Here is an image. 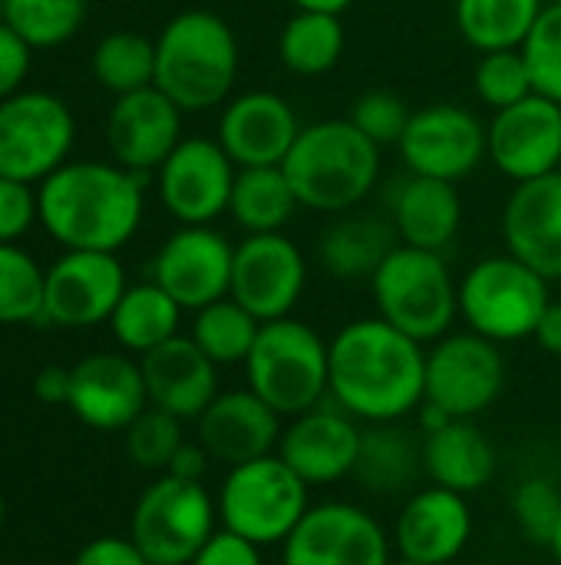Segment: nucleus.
Returning a JSON list of instances; mask_svg holds the SVG:
<instances>
[{
	"label": "nucleus",
	"mask_w": 561,
	"mask_h": 565,
	"mask_svg": "<svg viewBox=\"0 0 561 565\" xmlns=\"http://www.w3.org/2000/svg\"><path fill=\"white\" fill-rule=\"evenodd\" d=\"M473 86L476 96L493 106L496 113L506 106L522 103L526 96L536 93L532 83V70L522 50H496V53H483L476 70H473Z\"/></svg>",
	"instance_id": "obj_39"
},
{
	"label": "nucleus",
	"mask_w": 561,
	"mask_h": 565,
	"mask_svg": "<svg viewBox=\"0 0 561 565\" xmlns=\"http://www.w3.org/2000/svg\"><path fill=\"white\" fill-rule=\"evenodd\" d=\"M413 109L407 106V99H400L390 89H367L364 96H357L354 109H350V122L380 149L384 146H400L407 126H410Z\"/></svg>",
	"instance_id": "obj_43"
},
{
	"label": "nucleus",
	"mask_w": 561,
	"mask_h": 565,
	"mask_svg": "<svg viewBox=\"0 0 561 565\" xmlns=\"http://www.w3.org/2000/svg\"><path fill=\"white\" fill-rule=\"evenodd\" d=\"M513 516L532 546H549L561 520V490L546 477H529L513 493Z\"/></svg>",
	"instance_id": "obj_42"
},
{
	"label": "nucleus",
	"mask_w": 561,
	"mask_h": 565,
	"mask_svg": "<svg viewBox=\"0 0 561 565\" xmlns=\"http://www.w3.org/2000/svg\"><path fill=\"white\" fill-rule=\"evenodd\" d=\"M46 271L20 248V242H0V324H43Z\"/></svg>",
	"instance_id": "obj_38"
},
{
	"label": "nucleus",
	"mask_w": 561,
	"mask_h": 565,
	"mask_svg": "<svg viewBox=\"0 0 561 565\" xmlns=\"http://www.w3.org/2000/svg\"><path fill=\"white\" fill-rule=\"evenodd\" d=\"M532 338L539 341V348H542L546 354L561 358V301H549V308L542 311V318H539Z\"/></svg>",
	"instance_id": "obj_50"
},
{
	"label": "nucleus",
	"mask_w": 561,
	"mask_h": 565,
	"mask_svg": "<svg viewBox=\"0 0 561 565\" xmlns=\"http://www.w3.org/2000/svg\"><path fill=\"white\" fill-rule=\"evenodd\" d=\"M126 288L116 252H63L46 268L43 324L69 331L109 324Z\"/></svg>",
	"instance_id": "obj_12"
},
{
	"label": "nucleus",
	"mask_w": 561,
	"mask_h": 565,
	"mask_svg": "<svg viewBox=\"0 0 561 565\" xmlns=\"http://www.w3.org/2000/svg\"><path fill=\"white\" fill-rule=\"evenodd\" d=\"M298 209L301 202L281 166L238 169L235 185H231V202H228V215L238 222V228H245L248 235L281 232L294 218Z\"/></svg>",
	"instance_id": "obj_32"
},
{
	"label": "nucleus",
	"mask_w": 561,
	"mask_h": 565,
	"mask_svg": "<svg viewBox=\"0 0 561 565\" xmlns=\"http://www.w3.org/2000/svg\"><path fill=\"white\" fill-rule=\"evenodd\" d=\"M33 397L50 407L69 404V367H60V364L40 367L33 374Z\"/></svg>",
	"instance_id": "obj_48"
},
{
	"label": "nucleus",
	"mask_w": 561,
	"mask_h": 565,
	"mask_svg": "<svg viewBox=\"0 0 561 565\" xmlns=\"http://www.w3.org/2000/svg\"><path fill=\"white\" fill-rule=\"evenodd\" d=\"M248 387L281 417L317 407L331 387V348L298 318L265 321L245 361Z\"/></svg>",
	"instance_id": "obj_5"
},
{
	"label": "nucleus",
	"mask_w": 561,
	"mask_h": 565,
	"mask_svg": "<svg viewBox=\"0 0 561 565\" xmlns=\"http://www.w3.org/2000/svg\"><path fill=\"white\" fill-rule=\"evenodd\" d=\"M66 407L79 424L93 430H126L149 407L139 361L116 351L86 354L69 367Z\"/></svg>",
	"instance_id": "obj_21"
},
{
	"label": "nucleus",
	"mask_w": 561,
	"mask_h": 565,
	"mask_svg": "<svg viewBox=\"0 0 561 565\" xmlns=\"http://www.w3.org/2000/svg\"><path fill=\"white\" fill-rule=\"evenodd\" d=\"M384 526L354 503H321L281 543V565H390Z\"/></svg>",
	"instance_id": "obj_14"
},
{
	"label": "nucleus",
	"mask_w": 561,
	"mask_h": 565,
	"mask_svg": "<svg viewBox=\"0 0 561 565\" xmlns=\"http://www.w3.org/2000/svg\"><path fill=\"white\" fill-rule=\"evenodd\" d=\"M549 553H552L555 565H561V520H559V526H555V536H552V543H549Z\"/></svg>",
	"instance_id": "obj_52"
},
{
	"label": "nucleus",
	"mask_w": 561,
	"mask_h": 565,
	"mask_svg": "<svg viewBox=\"0 0 561 565\" xmlns=\"http://www.w3.org/2000/svg\"><path fill=\"white\" fill-rule=\"evenodd\" d=\"M33 63V46L0 20V99L23 89Z\"/></svg>",
	"instance_id": "obj_45"
},
{
	"label": "nucleus",
	"mask_w": 561,
	"mask_h": 565,
	"mask_svg": "<svg viewBox=\"0 0 561 565\" xmlns=\"http://www.w3.org/2000/svg\"><path fill=\"white\" fill-rule=\"evenodd\" d=\"M506 361L496 341L463 331L433 341L427 351V401L456 420H473L499 401Z\"/></svg>",
	"instance_id": "obj_11"
},
{
	"label": "nucleus",
	"mask_w": 561,
	"mask_h": 565,
	"mask_svg": "<svg viewBox=\"0 0 561 565\" xmlns=\"http://www.w3.org/2000/svg\"><path fill=\"white\" fill-rule=\"evenodd\" d=\"M503 238L506 252L546 281L561 278V169L516 182L503 212Z\"/></svg>",
	"instance_id": "obj_23"
},
{
	"label": "nucleus",
	"mask_w": 561,
	"mask_h": 565,
	"mask_svg": "<svg viewBox=\"0 0 561 565\" xmlns=\"http://www.w3.org/2000/svg\"><path fill=\"white\" fill-rule=\"evenodd\" d=\"M423 473L433 487L453 493H476L496 473V447L473 420H450L423 440Z\"/></svg>",
	"instance_id": "obj_28"
},
{
	"label": "nucleus",
	"mask_w": 561,
	"mask_h": 565,
	"mask_svg": "<svg viewBox=\"0 0 561 565\" xmlns=\"http://www.w3.org/2000/svg\"><path fill=\"white\" fill-rule=\"evenodd\" d=\"M281 169L301 209L347 212L374 192L380 175V146L350 119H324L298 132Z\"/></svg>",
	"instance_id": "obj_4"
},
{
	"label": "nucleus",
	"mask_w": 561,
	"mask_h": 565,
	"mask_svg": "<svg viewBox=\"0 0 561 565\" xmlns=\"http://www.w3.org/2000/svg\"><path fill=\"white\" fill-rule=\"evenodd\" d=\"M370 285L380 318L420 344L446 338L460 315V285L443 252L400 242Z\"/></svg>",
	"instance_id": "obj_6"
},
{
	"label": "nucleus",
	"mask_w": 561,
	"mask_h": 565,
	"mask_svg": "<svg viewBox=\"0 0 561 565\" xmlns=\"http://www.w3.org/2000/svg\"><path fill=\"white\" fill-rule=\"evenodd\" d=\"M331 348L327 397L354 420L390 424L417 414L427 401V351L393 324L360 318L344 324Z\"/></svg>",
	"instance_id": "obj_1"
},
{
	"label": "nucleus",
	"mask_w": 561,
	"mask_h": 565,
	"mask_svg": "<svg viewBox=\"0 0 561 565\" xmlns=\"http://www.w3.org/2000/svg\"><path fill=\"white\" fill-rule=\"evenodd\" d=\"M235 245L212 225H182L152 258V281L165 288L182 311H198L231 291Z\"/></svg>",
	"instance_id": "obj_16"
},
{
	"label": "nucleus",
	"mask_w": 561,
	"mask_h": 565,
	"mask_svg": "<svg viewBox=\"0 0 561 565\" xmlns=\"http://www.w3.org/2000/svg\"><path fill=\"white\" fill-rule=\"evenodd\" d=\"M546 0H456V26L479 53L522 50Z\"/></svg>",
	"instance_id": "obj_33"
},
{
	"label": "nucleus",
	"mask_w": 561,
	"mask_h": 565,
	"mask_svg": "<svg viewBox=\"0 0 561 565\" xmlns=\"http://www.w3.org/2000/svg\"><path fill=\"white\" fill-rule=\"evenodd\" d=\"M0 17H3V0H0Z\"/></svg>",
	"instance_id": "obj_55"
},
{
	"label": "nucleus",
	"mask_w": 561,
	"mask_h": 565,
	"mask_svg": "<svg viewBox=\"0 0 561 565\" xmlns=\"http://www.w3.org/2000/svg\"><path fill=\"white\" fill-rule=\"evenodd\" d=\"M93 76L112 96L155 86V40L136 30H112L93 50Z\"/></svg>",
	"instance_id": "obj_36"
},
{
	"label": "nucleus",
	"mask_w": 561,
	"mask_h": 565,
	"mask_svg": "<svg viewBox=\"0 0 561 565\" xmlns=\"http://www.w3.org/2000/svg\"><path fill=\"white\" fill-rule=\"evenodd\" d=\"M155 175H159V199L175 222L212 225L218 215L228 212L238 166L228 159L218 139L188 136L169 152V159L155 169Z\"/></svg>",
	"instance_id": "obj_13"
},
{
	"label": "nucleus",
	"mask_w": 561,
	"mask_h": 565,
	"mask_svg": "<svg viewBox=\"0 0 561 565\" xmlns=\"http://www.w3.org/2000/svg\"><path fill=\"white\" fill-rule=\"evenodd\" d=\"M400 156L417 175L460 182L486 159V126L466 106L433 103L410 116Z\"/></svg>",
	"instance_id": "obj_18"
},
{
	"label": "nucleus",
	"mask_w": 561,
	"mask_h": 565,
	"mask_svg": "<svg viewBox=\"0 0 561 565\" xmlns=\"http://www.w3.org/2000/svg\"><path fill=\"white\" fill-rule=\"evenodd\" d=\"M76 119L66 99L46 89H20L0 99V175L40 185L69 162Z\"/></svg>",
	"instance_id": "obj_10"
},
{
	"label": "nucleus",
	"mask_w": 561,
	"mask_h": 565,
	"mask_svg": "<svg viewBox=\"0 0 561 565\" xmlns=\"http://www.w3.org/2000/svg\"><path fill=\"white\" fill-rule=\"evenodd\" d=\"M182 424L179 417L159 411V407H145L122 434H126V454L139 470L149 473H165L175 450L185 444L182 437Z\"/></svg>",
	"instance_id": "obj_40"
},
{
	"label": "nucleus",
	"mask_w": 561,
	"mask_h": 565,
	"mask_svg": "<svg viewBox=\"0 0 561 565\" xmlns=\"http://www.w3.org/2000/svg\"><path fill=\"white\" fill-rule=\"evenodd\" d=\"M549 301V281L509 252L476 262L460 281V315L496 344L532 338Z\"/></svg>",
	"instance_id": "obj_8"
},
{
	"label": "nucleus",
	"mask_w": 561,
	"mask_h": 565,
	"mask_svg": "<svg viewBox=\"0 0 561 565\" xmlns=\"http://www.w3.org/2000/svg\"><path fill=\"white\" fill-rule=\"evenodd\" d=\"M308 490L311 487L278 454H268L228 470L215 500L218 520L255 546H274L284 543L311 510Z\"/></svg>",
	"instance_id": "obj_7"
},
{
	"label": "nucleus",
	"mask_w": 561,
	"mask_h": 565,
	"mask_svg": "<svg viewBox=\"0 0 561 565\" xmlns=\"http://www.w3.org/2000/svg\"><path fill=\"white\" fill-rule=\"evenodd\" d=\"M188 565H265L261 563V546L248 543L245 536L231 530H215V536L198 550V556Z\"/></svg>",
	"instance_id": "obj_46"
},
{
	"label": "nucleus",
	"mask_w": 561,
	"mask_h": 565,
	"mask_svg": "<svg viewBox=\"0 0 561 565\" xmlns=\"http://www.w3.org/2000/svg\"><path fill=\"white\" fill-rule=\"evenodd\" d=\"M397 245H400V235L393 222H384L374 215H347L324 232L317 255L331 278L364 281L380 271V265L390 258Z\"/></svg>",
	"instance_id": "obj_30"
},
{
	"label": "nucleus",
	"mask_w": 561,
	"mask_h": 565,
	"mask_svg": "<svg viewBox=\"0 0 561 565\" xmlns=\"http://www.w3.org/2000/svg\"><path fill=\"white\" fill-rule=\"evenodd\" d=\"M486 159L513 182L561 169V103L532 93L506 106L486 126Z\"/></svg>",
	"instance_id": "obj_17"
},
{
	"label": "nucleus",
	"mask_w": 561,
	"mask_h": 565,
	"mask_svg": "<svg viewBox=\"0 0 561 565\" xmlns=\"http://www.w3.org/2000/svg\"><path fill=\"white\" fill-rule=\"evenodd\" d=\"M390 222L403 245L443 252L463 225V199L456 182L410 172L390 192Z\"/></svg>",
	"instance_id": "obj_27"
},
{
	"label": "nucleus",
	"mask_w": 561,
	"mask_h": 565,
	"mask_svg": "<svg viewBox=\"0 0 561 565\" xmlns=\"http://www.w3.org/2000/svg\"><path fill=\"white\" fill-rule=\"evenodd\" d=\"M327 401V397H324ZM317 404L281 430L278 457L308 483V487H327L354 473L357 450H360V430L357 420L331 404Z\"/></svg>",
	"instance_id": "obj_19"
},
{
	"label": "nucleus",
	"mask_w": 561,
	"mask_h": 565,
	"mask_svg": "<svg viewBox=\"0 0 561 565\" xmlns=\"http://www.w3.org/2000/svg\"><path fill=\"white\" fill-rule=\"evenodd\" d=\"M139 367L149 407H159L179 420H198L218 397V364L205 358L192 338L175 334L172 341L142 354Z\"/></svg>",
	"instance_id": "obj_25"
},
{
	"label": "nucleus",
	"mask_w": 561,
	"mask_h": 565,
	"mask_svg": "<svg viewBox=\"0 0 561 565\" xmlns=\"http://www.w3.org/2000/svg\"><path fill=\"white\" fill-rule=\"evenodd\" d=\"M546 3H561V0H546Z\"/></svg>",
	"instance_id": "obj_56"
},
{
	"label": "nucleus",
	"mask_w": 561,
	"mask_h": 565,
	"mask_svg": "<svg viewBox=\"0 0 561 565\" xmlns=\"http://www.w3.org/2000/svg\"><path fill=\"white\" fill-rule=\"evenodd\" d=\"M301 129L304 126L284 96L271 89H251L225 103L218 119V142L238 169L281 166Z\"/></svg>",
	"instance_id": "obj_22"
},
{
	"label": "nucleus",
	"mask_w": 561,
	"mask_h": 565,
	"mask_svg": "<svg viewBox=\"0 0 561 565\" xmlns=\"http://www.w3.org/2000/svg\"><path fill=\"white\" fill-rule=\"evenodd\" d=\"M40 225L66 252H119L142 225V175L119 162L69 159L36 185Z\"/></svg>",
	"instance_id": "obj_2"
},
{
	"label": "nucleus",
	"mask_w": 561,
	"mask_h": 565,
	"mask_svg": "<svg viewBox=\"0 0 561 565\" xmlns=\"http://www.w3.org/2000/svg\"><path fill=\"white\" fill-rule=\"evenodd\" d=\"M218 503L205 483L162 473L152 480L129 516V540L152 565H188L215 536Z\"/></svg>",
	"instance_id": "obj_9"
},
{
	"label": "nucleus",
	"mask_w": 561,
	"mask_h": 565,
	"mask_svg": "<svg viewBox=\"0 0 561 565\" xmlns=\"http://www.w3.org/2000/svg\"><path fill=\"white\" fill-rule=\"evenodd\" d=\"M536 93L561 103V3H546L522 43Z\"/></svg>",
	"instance_id": "obj_41"
},
{
	"label": "nucleus",
	"mask_w": 561,
	"mask_h": 565,
	"mask_svg": "<svg viewBox=\"0 0 561 565\" xmlns=\"http://www.w3.org/2000/svg\"><path fill=\"white\" fill-rule=\"evenodd\" d=\"M208 450L198 444V440H185L179 450H175V457H172V463H169V470L165 473H172V477H179V480H195V483H202L205 480V470H208Z\"/></svg>",
	"instance_id": "obj_49"
},
{
	"label": "nucleus",
	"mask_w": 561,
	"mask_h": 565,
	"mask_svg": "<svg viewBox=\"0 0 561 565\" xmlns=\"http://www.w3.org/2000/svg\"><path fill=\"white\" fill-rule=\"evenodd\" d=\"M40 222L36 189L0 175V242H20Z\"/></svg>",
	"instance_id": "obj_44"
},
{
	"label": "nucleus",
	"mask_w": 561,
	"mask_h": 565,
	"mask_svg": "<svg viewBox=\"0 0 561 565\" xmlns=\"http://www.w3.org/2000/svg\"><path fill=\"white\" fill-rule=\"evenodd\" d=\"M258 331H261V321L228 295L195 311L188 338L205 351V358H212L218 367H228V364L248 361L258 341Z\"/></svg>",
	"instance_id": "obj_35"
},
{
	"label": "nucleus",
	"mask_w": 561,
	"mask_h": 565,
	"mask_svg": "<svg viewBox=\"0 0 561 565\" xmlns=\"http://www.w3.org/2000/svg\"><path fill=\"white\" fill-rule=\"evenodd\" d=\"M473 536V513L463 493L430 487L400 510L393 543L400 559L420 565H450L463 556Z\"/></svg>",
	"instance_id": "obj_24"
},
{
	"label": "nucleus",
	"mask_w": 561,
	"mask_h": 565,
	"mask_svg": "<svg viewBox=\"0 0 561 565\" xmlns=\"http://www.w3.org/2000/svg\"><path fill=\"white\" fill-rule=\"evenodd\" d=\"M89 0H3V23L33 50L63 46L86 23Z\"/></svg>",
	"instance_id": "obj_37"
},
{
	"label": "nucleus",
	"mask_w": 561,
	"mask_h": 565,
	"mask_svg": "<svg viewBox=\"0 0 561 565\" xmlns=\"http://www.w3.org/2000/svg\"><path fill=\"white\" fill-rule=\"evenodd\" d=\"M73 565H152L142 550L129 536H96L89 540L76 556Z\"/></svg>",
	"instance_id": "obj_47"
},
{
	"label": "nucleus",
	"mask_w": 561,
	"mask_h": 565,
	"mask_svg": "<svg viewBox=\"0 0 561 565\" xmlns=\"http://www.w3.org/2000/svg\"><path fill=\"white\" fill-rule=\"evenodd\" d=\"M3 523H7V503H3V493H0V533H3Z\"/></svg>",
	"instance_id": "obj_53"
},
{
	"label": "nucleus",
	"mask_w": 561,
	"mask_h": 565,
	"mask_svg": "<svg viewBox=\"0 0 561 565\" xmlns=\"http://www.w3.org/2000/svg\"><path fill=\"white\" fill-rule=\"evenodd\" d=\"M347 46V33L337 13H317V10H298L281 36H278V56L288 73L294 76H324L331 73Z\"/></svg>",
	"instance_id": "obj_34"
},
{
	"label": "nucleus",
	"mask_w": 561,
	"mask_h": 565,
	"mask_svg": "<svg viewBox=\"0 0 561 565\" xmlns=\"http://www.w3.org/2000/svg\"><path fill=\"white\" fill-rule=\"evenodd\" d=\"M420 473H423V444L400 420L367 424L360 430V450L350 477L364 490L377 497H393L400 490H410Z\"/></svg>",
	"instance_id": "obj_29"
},
{
	"label": "nucleus",
	"mask_w": 561,
	"mask_h": 565,
	"mask_svg": "<svg viewBox=\"0 0 561 565\" xmlns=\"http://www.w3.org/2000/svg\"><path fill=\"white\" fill-rule=\"evenodd\" d=\"M198 424V444L212 460L228 467L268 457L281 440V414H274L251 387L218 394Z\"/></svg>",
	"instance_id": "obj_26"
},
{
	"label": "nucleus",
	"mask_w": 561,
	"mask_h": 565,
	"mask_svg": "<svg viewBox=\"0 0 561 565\" xmlns=\"http://www.w3.org/2000/svg\"><path fill=\"white\" fill-rule=\"evenodd\" d=\"M308 285V265L301 248L284 232L248 235L235 245L231 262V298L251 311L261 324L291 318Z\"/></svg>",
	"instance_id": "obj_15"
},
{
	"label": "nucleus",
	"mask_w": 561,
	"mask_h": 565,
	"mask_svg": "<svg viewBox=\"0 0 561 565\" xmlns=\"http://www.w3.org/2000/svg\"><path fill=\"white\" fill-rule=\"evenodd\" d=\"M238 66L235 30L212 10H182L155 36V86L182 113L228 103Z\"/></svg>",
	"instance_id": "obj_3"
},
{
	"label": "nucleus",
	"mask_w": 561,
	"mask_h": 565,
	"mask_svg": "<svg viewBox=\"0 0 561 565\" xmlns=\"http://www.w3.org/2000/svg\"><path fill=\"white\" fill-rule=\"evenodd\" d=\"M182 116L185 113L159 86L116 96L106 116L109 159L139 175L155 172L182 142Z\"/></svg>",
	"instance_id": "obj_20"
},
{
	"label": "nucleus",
	"mask_w": 561,
	"mask_h": 565,
	"mask_svg": "<svg viewBox=\"0 0 561 565\" xmlns=\"http://www.w3.org/2000/svg\"><path fill=\"white\" fill-rule=\"evenodd\" d=\"M182 305L152 278L129 285L109 318V331L126 354H149L179 334Z\"/></svg>",
	"instance_id": "obj_31"
},
{
	"label": "nucleus",
	"mask_w": 561,
	"mask_h": 565,
	"mask_svg": "<svg viewBox=\"0 0 561 565\" xmlns=\"http://www.w3.org/2000/svg\"><path fill=\"white\" fill-rule=\"evenodd\" d=\"M390 565H420V563H407V559H397V563H390Z\"/></svg>",
	"instance_id": "obj_54"
},
{
	"label": "nucleus",
	"mask_w": 561,
	"mask_h": 565,
	"mask_svg": "<svg viewBox=\"0 0 561 565\" xmlns=\"http://www.w3.org/2000/svg\"><path fill=\"white\" fill-rule=\"evenodd\" d=\"M294 10H317V13H344L354 0H291Z\"/></svg>",
	"instance_id": "obj_51"
}]
</instances>
